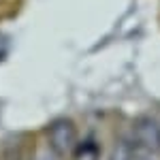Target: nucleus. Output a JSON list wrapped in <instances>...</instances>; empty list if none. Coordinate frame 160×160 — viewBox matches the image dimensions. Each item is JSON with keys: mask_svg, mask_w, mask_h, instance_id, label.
<instances>
[{"mask_svg": "<svg viewBox=\"0 0 160 160\" xmlns=\"http://www.w3.org/2000/svg\"><path fill=\"white\" fill-rule=\"evenodd\" d=\"M132 160H154V158H152V156H135Z\"/></svg>", "mask_w": 160, "mask_h": 160, "instance_id": "3", "label": "nucleus"}, {"mask_svg": "<svg viewBox=\"0 0 160 160\" xmlns=\"http://www.w3.org/2000/svg\"><path fill=\"white\" fill-rule=\"evenodd\" d=\"M34 160H62V156L53 148H43L37 152V158Z\"/></svg>", "mask_w": 160, "mask_h": 160, "instance_id": "2", "label": "nucleus"}, {"mask_svg": "<svg viewBox=\"0 0 160 160\" xmlns=\"http://www.w3.org/2000/svg\"><path fill=\"white\" fill-rule=\"evenodd\" d=\"M49 139H51V148L58 154H68L75 145V126L66 120L53 124V128L49 130Z\"/></svg>", "mask_w": 160, "mask_h": 160, "instance_id": "1", "label": "nucleus"}, {"mask_svg": "<svg viewBox=\"0 0 160 160\" xmlns=\"http://www.w3.org/2000/svg\"><path fill=\"white\" fill-rule=\"evenodd\" d=\"M0 2H4V0H0Z\"/></svg>", "mask_w": 160, "mask_h": 160, "instance_id": "4", "label": "nucleus"}]
</instances>
